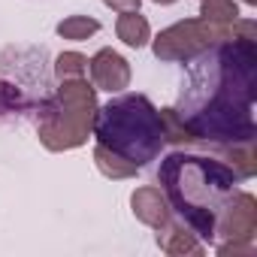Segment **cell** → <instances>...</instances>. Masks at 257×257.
Masks as SVG:
<instances>
[{
	"instance_id": "obj_1",
	"label": "cell",
	"mask_w": 257,
	"mask_h": 257,
	"mask_svg": "<svg viewBox=\"0 0 257 257\" xmlns=\"http://www.w3.org/2000/svg\"><path fill=\"white\" fill-rule=\"evenodd\" d=\"M188 88L173 106L194 143H251L257 137V40L233 37L188 61Z\"/></svg>"
},
{
	"instance_id": "obj_2",
	"label": "cell",
	"mask_w": 257,
	"mask_h": 257,
	"mask_svg": "<svg viewBox=\"0 0 257 257\" xmlns=\"http://www.w3.org/2000/svg\"><path fill=\"white\" fill-rule=\"evenodd\" d=\"M158 182L170 209L200 236L203 245H212L215 224L230 197L239 191L236 173L224 161L173 152L161 161Z\"/></svg>"
},
{
	"instance_id": "obj_3",
	"label": "cell",
	"mask_w": 257,
	"mask_h": 257,
	"mask_svg": "<svg viewBox=\"0 0 257 257\" xmlns=\"http://www.w3.org/2000/svg\"><path fill=\"white\" fill-rule=\"evenodd\" d=\"M91 137H97L100 146L118 152L140 170L161 158L164 143V124L161 109L146 94H121L94 112Z\"/></svg>"
},
{
	"instance_id": "obj_4",
	"label": "cell",
	"mask_w": 257,
	"mask_h": 257,
	"mask_svg": "<svg viewBox=\"0 0 257 257\" xmlns=\"http://www.w3.org/2000/svg\"><path fill=\"white\" fill-rule=\"evenodd\" d=\"M97 88L85 79H64L55 94L43 97L37 106V137L49 152H73L88 143L94 112H97Z\"/></svg>"
},
{
	"instance_id": "obj_5",
	"label": "cell",
	"mask_w": 257,
	"mask_h": 257,
	"mask_svg": "<svg viewBox=\"0 0 257 257\" xmlns=\"http://www.w3.org/2000/svg\"><path fill=\"white\" fill-rule=\"evenodd\" d=\"M248 34H251V25L242 16L233 22V28H218V25H209L203 19H185V22H176V25L164 28L158 37H152V52H155L158 61L188 64L197 55H203L206 49H212L215 43H224V40H233V37H248Z\"/></svg>"
},
{
	"instance_id": "obj_6",
	"label": "cell",
	"mask_w": 257,
	"mask_h": 257,
	"mask_svg": "<svg viewBox=\"0 0 257 257\" xmlns=\"http://www.w3.org/2000/svg\"><path fill=\"white\" fill-rule=\"evenodd\" d=\"M257 233V200L248 191H236L215 224V242H254Z\"/></svg>"
},
{
	"instance_id": "obj_7",
	"label": "cell",
	"mask_w": 257,
	"mask_h": 257,
	"mask_svg": "<svg viewBox=\"0 0 257 257\" xmlns=\"http://www.w3.org/2000/svg\"><path fill=\"white\" fill-rule=\"evenodd\" d=\"M88 73H91V85L97 91L121 94L127 85H131V61L124 55H118L115 49H100L88 61Z\"/></svg>"
},
{
	"instance_id": "obj_8",
	"label": "cell",
	"mask_w": 257,
	"mask_h": 257,
	"mask_svg": "<svg viewBox=\"0 0 257 257\" xmlns=\"http://www.w3.org/2000/svg\"><path fill=\"white\" fill-rule=\"evenodd\" d=\"M131 212H134L137 221H143L152 230H161L173 218V209H170L164 191L155 188V185H143V188H137L131 194Z\"/></svg>"
},
{
	"instance_id": "obj_9",
	"label": "cell",
	"mask_w": 257,
	"mask_h": 257,
	"mask_svg": "<svg viewBox=\"0 0 257 257\" xmlns=\"http://www.w3.org/2000/svg\"><path fill=\"white\" fill-rule=\"evenodd\" d=\"M158 248L170 257H185V254L203 257L206 254V245L200 242V236L185 221H173V218L158 230Z\"/></svg>"
},
{
	"instance_id": "obj_10",
	"label": "cell",
	"mask_w": 257,
	"mask_h": 257,
	"mask_svg": "<svg viewBox=\"0 0 257 257\" xmlns=\"http://www.w3.org/2000/svg\"><path fill=\"white\" fill-rule=\"evenodd\" d=\"M115 37L124 46H131V49H143V46L152 43V25H149V19L140 10H134V13H118Z\"/></svg>"
},
{
	"instance_id": "obj_11",
	"label": "cell",
	"mask_w": 257,
	"mask_h": 257,
	"mask_svg": "<svg viewBox=\"0 0 257 257\" xmlns=\"http://www.w3.org/2000/svg\"><path fill=\"white\" fill-rule=\"evenodd\" d=\"M94 164H97V170L106 176V179H112V182H121V179H134L137 173H140V167L137 164H131L127 158H121L118 152H112V149H106V146H94Z\"/></svg>"
},
{
	"instance_id": "obj_12",
	"label": "cell",
	"mask_w": 257,
	"mask_h": 257,
	"mask_svg": "<svg viewBox=\"0 0 257 257\" xmlns=\"http://www.w3.org/2000/svg\"><path fill=\"white\" fill-rule=\"evenodd\" d=\"M224 161H227V167L236 173V179H239V182L254 179V173H257V152H254V140H251V143H233V146H224Z\"/></svg>"
},
{
	"instance_id": "obj_13",
	"label": "cell",
	"mask_w": 257,
	"mask_h": 257,
	"mask_svg": "<svg viewBox=\"0 0 257 257\" xmlns=\"http://www.w3.org/2000/svg\"><path fill=\"white\" fill-rule=\"evenodd\" d=\"M200 19L218 28H233V22L239 19V7L236 0H200Z\"/></svg>"
},
{
	"instance_id": "obj_14",
	"label": "cell",
	"mask_w": 257,
	"mask_h": 257,
	"mask_svg": "<svg viewBox=\"0 0 257 257\" xmlns=\"http://www.w3.org/2000/svg\"><path fill=\"white\" fill-rule=\"evenodd\" d=\"M97 31H100V22L91 19V16H67V19H61L58 28H55V34H58L61 40H76V43L94 37Z\"/></svg>"
},
{
	"instance_id": "obj_15",
	"label": "cell",
	"mask_w": 257,
	"mask_h": 257,
	"mask_svg": "<svg viewBox=\"0 0 257 257\" xmlns=\"http://www.w3.org/2000/svg\"><path fill=\"white\" fill-rule=\"evenodd\" d=\"M161 124H164V143H173V146H191L194 143L188 124L182 121V115L173 106L161 109Z\"/></svg>"
},
{
	"instance_id": "obj_16",
	"label": "cell",
	"mask_w": 257,
	"mask_h": 257,
	"mask_svg": "<svg viewBox=\"0 0 257 257\" xmlns=\"http://www.w3.org/2000/svg\"><path fill=\"white\" fill-rule=\"evenodd\" d=\"M55 76H58V82H64V79H85L88 76V58L82 52H61L55 58Z\"/></svg>"
},
{
	"instance_id": "obj_17",
	"label": "cell",
	"mask_w": 257,
	"mask_h": 257,
	"mask_svg": "<svg viewBox=\"0 0 257 257\" xmlns=\"http://www.w3.org/2000/svg\"><path fill=\"white\" fill-rule=\"evenodd\" d=\"M25 106H28V100H25L22 88H16V85L7 82V79H0V118H4V115H13V112H22Z\"/></svg>"
},
{
	"instance_id": "obj_18",
	"label": "cell",
	"mask_w": 257,
	"mask_h": 257,
	"mask_svg": "<svg viewBox=\"0 0 257 257\" xmlns=\"http://www.w3.org/2000/svg\"><path fill=\"white\" fill-rule=\"evenodd\" d=\"M140 4L143 0H103V7H109L115 13H134V10H140Z\"/></svg>"
},
{
	"instance_id": "obj_19",
	"label": "cell",
	"mask_w": 257,
	"mask_h": 257,
	"mask_svg": "<svg viewBox=\"0 0 257 257\" xmlns=\"http://www.w3.org/2000/svg\"><path fill=\"white\" fill-rule=\"evenodd\" d=\"M152 4H158V7H173V4H179V0H152Z\"/></svg>"
},
{
	"instance_id": "obj_20",
	"label": "cell",
	"mask_w": 257,
	"mask_h": 257,
	"mask_svg": "<svg viewBox=\"0 0 257 257\" xmlns=\"http://www.w3.org/2000/svg\"><path fill=\"white\" fill-rule=\"evenodd\" d=\"M242 4H248V7H257V0H242Z\"/></svg>"
}]
</instances>
